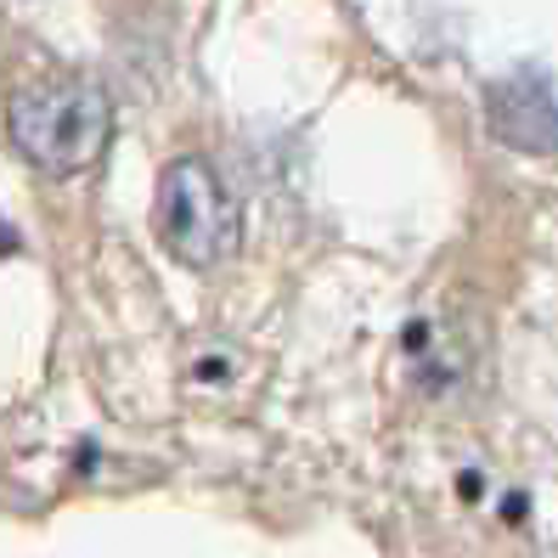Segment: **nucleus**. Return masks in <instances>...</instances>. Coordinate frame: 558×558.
<instances>
[{"instance_id":"1","label":"nucleus","mask_w":558,"mask_h":558,"mask_svg":"<svg viewBox=\"0 0 558 558\" xmlns=\"http://www.w3.org/2000/svg\"><path fill=\"white\" fill-rule=\"evenodd\" d=\"M7 130H12V147L40 175H80L102 158L113 108H108V90L90 80H40L12 96Z\"/></svg>"},{"instance_id":"2","label":"nucleus","mask_w":558,"mask_h":558,"mask_svg":"<svg viewBox=\"0 0 558 558\" xmlns=\"http://www.w3.org/2000/svg\"><path fill=\"white\" fill-rule=\"evenodd\" d=\"M153 232L181 266H220L238 248V204L209 158H175L158 175Z\"/></svg>"},{"instance_id":"3","label":"nucleus","mask_w":558,"mask_h":558,"mask_svg":"<svg viewBox=\"0 0 558 558\" xmlns=\"http://www.w3.org/2000/svg\"><path fill=\"white\" fill-rule=\"evenodd\" d=\"M490 130L524 153H558V85L542 74H513L497 80L485 96Z\"/></svg>"}]
</instances>
